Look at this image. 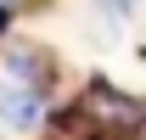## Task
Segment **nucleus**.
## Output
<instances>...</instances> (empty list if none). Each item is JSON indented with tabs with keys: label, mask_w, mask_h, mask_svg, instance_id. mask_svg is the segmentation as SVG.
I'll return each instance as SVG.
<instances>
[{
	"label": "nucleus",
	"mask_w": 146,
	"mask_h": 140,
	"mask_svg": "<svg viewBox=\"0 0 146 140\" xmlns=\"http://www.w3.org/2000/svg\"><path fill=\"white\" fill-rule=\"evenodd\" d=\"M45 118V84H28V79H0V129H11V135H28L39 129Z\"/></svg>",
	"instance_id": "nucleus-1"
},
{
	"label": "nucleus",
	"mask_w": 146,
	"mask_h": 140,
	"mask_svg": "<svg viewBox=\"0 0 146 140\" xmlns=\"http://www.w3.org/2000/svg\"><path fill=\"white\" fill-rule=\"evenodd\" d=\"M0 6H17V0H0Z\"/></svg>",
	"instance_id": "nucleus-5"
},
{
	"label": "nucleus",
	"mask_w": 146,
	"mask_h": 140,
	"mask_svg": "<svg viewBox=\"0 0 146 140\" xmlns=\"http://www.w3.org/2000/svg\"><path fill=\"white\" fill-rule=\"evenodd\" d=\"M101 6H107L112 17H129V11H135V0H101Z\"/></svg>",
	"instance_id": "nucleus-4"
},
{
	"label": "nucleus",
	"mask_w": 146,
	"mask_h": 140,
	"mask_svg": "<svg viewBox=\"0 0 146 140\" xmlns=\"http://www.w3.org/2000/svg\"><path fill=\"white\" fill-rule=\"evenodd\" d=\"M6 73H17L28 84H45L51 62H45V51H34V45H17V51H6Z\"/></svg>",
	"instance_id": "nucleus-3"
},
{
	"label": "nucleus",
	"mask_w": 146,
	"mask_h": 140,
	"mask_svg": "<svg viewBox=\"0 0 146 140\" xmlns=\"http://www.w3.org/2000/svg\"><path fill=\"white\" fill-rule=\"evenodd\" d=\"M84 106L96 112V123H101V129H118V135H135V129L146 123V101H135V95H118L112 84H90Z\"/></svg>",
	"instance_id": "nucleus-2"
}]
</instances>
